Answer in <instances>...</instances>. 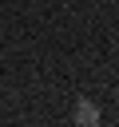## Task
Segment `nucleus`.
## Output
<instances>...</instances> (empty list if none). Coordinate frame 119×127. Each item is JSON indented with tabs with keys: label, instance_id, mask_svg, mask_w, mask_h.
<instances>
[{
	"label": "nucleus",
	"instance_id": "f257e3e1",
	"mask_svg": "<svg viewBox=\"0 0 119 127\" xmlns=\"http://www.w3.org/2000/svg\"><path fill=\"white\" fill-rule=\"evenodd\" d=\"M75 123H83V127H95V123H99V107L83 99V103L75 107Z\"/></svg>",
	"mask_w": 119,
	"mask_h": 127
},
{
	"label": "nucleus",
	"instance_id": "f03ea898",
	"mask_svg": "<svg viewBox=\"0 0 119 127\" xmlns=\"http://www.w3.org/2000/svg\"><path fill=\"white\" fill-rule=\"evenodd\" d=\"M115 95H119V91H115Z\"/></svg>",
	"mask_w": 119,
	"mask_h": 127
}]
</instances>
